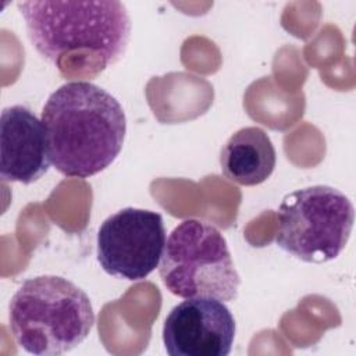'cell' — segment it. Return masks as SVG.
<instances>
[{
  "instance_id": "4",
  "label": "cell",
  "mask_w": 356,
  "mask_h": 356,
  "mask_svg": "<svg viewBox=\"0 0 356 356\" xmlns=\"http://www.w3.org/2000/svg\"><path fill=\"white\" fill-rule=\"evenodd\" d=\"M165 288L175 296L236 299L241 285L224 235L211 224L188 218L165 241L159 266Z\"/></svg>"
},
{
  "instance_id": "8",
  "label": "cell",
  "mask_w": 356,
  "mask_h": 356,
  "mask_svg": "<svg viewBox=\"0 0 356 356\" xmlns=\"http://www.w3.org/2000/svg\"><path fill=\"white\" fill-rule=\"evenodd\" d=\"M46 132L42 120L24 106L6 107L0 117V177L29 185L49 167Z\"/></svg>"
},
{
  "instance_id": "6",
  "label": "cell",
  "mask_w": 356,
  "mask_h": 356,
  "mask_svg": "<svg viewBox=\"0 0 356 356\" xmlns=\"http://www.w3.org/2000/svg\"><path fill=\"white\" fill-rule=\"evenodd\" d=\"M165 241L160 213L125 207L100 225L97 261L113 277L139 281L159 267Z\"/></svg>"
},
{
  "instance_id": "3",
  "label": "cell",
  "mask_w": 356,
  "mask_h": 356,
  "mask_svg": "<svg viewBox=\"0 0 356 356\" xmlns=\"http://www.w3.org/2000/svg\"><path fill=\"white\" fill-rule=\"evenodd\" d=\"M10 331L25 352L63 355L82 343L95 325L89 296L58 275L29 278L8 305Z\"/></svg>"
},
{
  "instance_id": "7",
  "label": "cell",
  "mask_w": 356,
  "mask_h": 356,
  "mask_svg": "<svg viewBox=\"0 0 356 356\" xmlns=\"http://www.w3.org/2000/svg\"><path fill=\"white\" fill-rule=\"evenodd\" d=\"M229 309L214 298H191L170 312L163 342L170 356H227L235 339Z\"/></svg>"
},
{
  "instance_id": "2",
  "label": "cell",
  "mask_w": 356,
  "mask_h": 356,
  "mask_svg": "<svg viewBox=\"0 0 356 356\" xmlns=\"http://www.w3.org/2000/svg\"><path fill=\"white\" fill-rule=\"evenodd\" d=\"M26 32L36 51L60 65L63 56L85 51L106 68L125 53L131 18L115 0L100 1H18Z\"/></svg>"
},
{
  "instance_id": "1",
  "label": "cell",
  "mask_w": 356,
  "mask_h": 356,
  "mask_svg": "<svg viewBox=\"0 0 356 356\" xmlns=\"http://www.w3.org/2000/svg\"><path fill=\"white\" fill-rule=\"evenodd\" d=\"M51 165L65 177L89 178L120 154L127 118L118 100L103 88L72 81L61 85L42 110Z\"/></svg>"
},
{
  "instance_id": "5",
  "label": "cell",
  "mask_w": 356,
  "mask_h": 356,
  "mask_svg": "<svg viewBox=\"0 0 356 356\" xmlns=\"http://www.w3.org/2000/svg\"><path fill=\"white\" fill-rule=\"evenodd\" d=\"M355 220L341 191L314 185L286 195L277 213L275 243L306 263H325L345 249Z\"/></svg>"
},
{
  "instance_id": "9",
  "label": "cell",
  "mask_w": 356,
  "mask_h": 356,
  "mask_svg": "<svg viewBox=\"0 0 356 356\" xmlns=\"http://www.w3.org/2000/svg\"><path fill=\"white\" fill-rule=\"evenodd\" d=\"M277 154L270 136L259 127H245L225 142L220 153L222 174L232 182L254 186L274 171Z\"/></svg>"
}]
</instances>
